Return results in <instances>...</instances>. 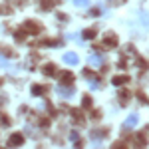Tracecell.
<instances>
[{
  "label": "cell",
  "mask_w": 149,
  "mask_h": 149,
  "mask_svg": "<svg viewBox=\"0 0 149 149\" xmlns=\"http://www.w3.org/2000/svg\"><path fill=\"white\" fill-rule=\"evenodd\" d=\"M22 143H24V135L22 133H14V135H10V139H8V145H10V147L22 145Z\"/></svg>",
  "instance_id": "obj_1"
},
{
  "label": "cell",
  "mask_w": 149,
  "mask_h": 149,
  "mask_svg": "<svg viewBox=\"0 0 149 149\" xmlns=\"http://www.w3.org/2000/svg\"><path fill=\"white\" fill-rule=\"evenodd\" d=\"M24 30H26V32H30V34H38V32H40V24L34 22V20H30V22L24 24Z\"/></svg>",
  "instance_id": "obj_2"
},
{
  "label": "cell",
  "mask_w": 149,
  "mask_h": 149,
  "mask_svg": "<svg viewBox=\"0 0 149 149\" xmlns=\"http://www.w3.org/2000/svg\"><path fill=\"white\" fill-rule=\"evenodd\" d=\"M64 62L70 64V66H76V64L80 62V58H78V54H74V52H66V54H64Z\"/></svg>",
  "instance_id": "obj_3"
},
{
  "label": "cell",
  "mask_w": 149,
  "mask_h": 149,
  "mask_svg": "<svg viewBox=\"0 0 149 149\" xmlns=\"http://www.w3.org/2000/svg\"><path fill=\"white\" fill-rule=\"evenodd\" d=\"M103 44H105L107 48H115V46H117V36H115V34H105Z\"/></svg>",
  "instance_id": "obj_4"
},
{
  "label": "cell",
  "mask_w": 149,
  "mask_h": 149,
  "mask_svg": "<svg viewBox=\"0 0 149 149\" xmlns=\"http://www.w3.org/2000/svg\"><path fill=\"white\" fill-rule=\"evenodd\" d=\"M129 76H115L113 78V86H123V84H129Z\"/></svg>",
  "instance_id": "obj_5"
},
{
  "label": "cell",
  "mask_w": 149,
  "mask_h": 149,
  "mask_svg": "<svg viewBox=\"0 0 149 149\" xmlns=\"http://www.w3.org/2000/svg\"><path fill=\"white\" fill-rule=\"evenodd\" d=\"M60 80L64 81V84H72V81H74V74H70V72H62V74H60Z\"/></svg>",
  "instance_id": "obj_6"
},
{
  "label": "cell",
  "mask_w": 149,
  "mask_h": 149,
  "mask_svg": "<svg viewBox=\"0 0 149 149\" xmlns=\"http://www.w3.org/2000/svg\"><path fill=\"white\" fill-rule=\"evenodd\" d=\"M137 121H139V117L135 113H131L129 117L125 119V127H133V125H137Z\"/></svg>",
  "instance_id": "obj_7"
},
{
  "label": "cell",
  "mask_w": 149,
  "mask_h": 149,
  "mask_svg": "<svg viewBox=\"0 0 149 149\" xmlns=\"http://www.w3.org/2000/svg\"><path fill=\"white\" fill-rule=\"evenodd\" d=\"M58 92L62 93L64 97H70V95H74V88H72V86H70V88H64V86H62V88H58Z\"/></svg>",
  "instance_id": "obj_8"
},
{
  "label": "cell",
  "mask_w": 149,
  "mask_h": 149,
  "mask_svg": "<svg viewBox=\"0 0 149 149\" xmlns=\"http://www.w3.org/2000/svg\"><path fill=\"white\" fill-rule=\"evenodd\" d=\"M42 72H44L46 76H54V74H56V66H54V64H46Z\"/></svg>",
  "instance_id": "obj_9"
},
{
  "label": "cell",
  "mask_w": 149,
  "mask_h": 149,
  "mask_svg": "<svg viewBox=\"0 0 149 149\" xmlns=\"http://www.w3.org/2000/svg\"><path fill=\"white\" fill-rule=\"evenodd\" d=\"M90 64H92V66H95V68H100V66L103 64L102 56H92V58H90Z\"/></svg>",
  "instance_id": "obj_10"
},
{
  "label": "cell",
  "mask_w": 149,
  "mask_h": 149,
  "mask_svg": "<svg viewBox=\"0 0 149 149\" xmlns=\"http://www.w3.org/2000/svg\"><path fill=\"white\" fill-rule=\"evenodd\" d=\"M103 137H105V131L93 129V133H92V139H93V141H97V139H103Z\"/></svg>",
  "instance_id": "obj_11"
},
{
  "label": "cell",
  "mask_w": 149,
  "mask_h": 149,
  "mask_svg": "<svg viewBox=\"0 0 149 149\" xmlns=\"http://www.w3.org/2000/svg\"><path fill=\"white\" fill-rule=\"evenodd\" d=\"M44 92H46L44 86H32V93H34V95H42Z\"/></svg>",
  "instance_id": "obj_12"
},
{
  "label": "cell",
  "mask_w": 149,
  "mask_h": 149,
  "mask_svg": "<svg viewBox=\"0 0 149 149\" xmlns=\"http://www.w3.org/2000/svg\"><path fill=\"white\" fill-rule=\"evenodd\" d=\"M93 36H95V30H93V28H88V30H84V38H86V40H92Z\"/></svg>",
  "instance_id": "obj_13"
},
{
  "label": "cell",
  "mask_w": 149,
  "mask_h": 149,
  "mask_svg": "<svg viewBox=\"0 0 149 149\" xmlns=\"http://www.w3.org/2000/svg\"><path fill=\"white\" fill-rule=\"evenodd\" d=\"M42 8H44V10L54 8V0H42Z\"/></svg>",
  "instance_id": "obj_14"
},
{
  "label": "cell",
  "mask_w": 149,
  "mask_h": 149,
  "mask_svg": "<svg viewBox=\"0 0 149 149\" xmlns=\"http://www.w3.org/2000/svg\"><path fill=\"white\" fill-rule=\"evenodd\" d=\"M81 105H84V107H92V97H90V95H84Z\"/></svg>",
  "instance_id": "obj_15"
},
{
  "label": "cell",
  "mask_w": 149,
  "mask_h": 149,
  "mask_svg": "<svg viewBox=\"0 0 149 149\" xmlns=\"http://www.w3.org/2000/svg\"><path fill=\"white\" fill-rule=\"evenodd\" d=\"M145 141H147V135H145V133H139L137 135V145H145Z\"/></svg>",
  "instance_id": "obj_16"
},
{
  "label": "cell",
  "mask_w": 149,
  "mask_h": 149,
  "mask_svg": "<svg viewBox=\"0 0 149 149\" xmlns=\"http://www.w3.org/2000/svg\"><path fill=\"white\" fill-rule=\"evenodd\" d=\"M24 38H26V30L22 28V30H18V32H16V40H18V42H22Z\"/></svg>",
  "instance_id": "obj_17"
},
{
  "label": "cell",
  "mask_w": 149,
  "mask_h": 149,
  "mask_svg": "<svg viewBox=\"0 0 149 149\" xmlns=\"http://www.w3.org/2000/svg\"><path fill=\"white\" fill-rule=\"evenodd\" d=\"M119 97H121V102L125 103V102H127V97H129V92H121V93H119Z\"/></svg>",
  "instance_id": "obj_18"
},
{
  "label": "cell",
  "mask_w": 149,
  "mask_h": 149,
  "mask_svg": "<svg viewBox=\"0 0 149 149\" xmlns=\"http://www.w3.org/2000/svg\"><path fill=\"white\" fill-rule=\"evenodd\" d=\"M0 52H2V54H4V56H12V50H10V48H2V50H0Z\"/></svg>",
  "instance_id": "obj_19"
},
{
  "label": "cell",
  "mask_w": 149,
  "mask_h": 149,
  "mask_svg": "<svg viewBox=\"0 0 149 149\" xmlns=\"http://www.w3.org/2000/svg\"><path fill=\"white\" fill-rule=\"evenodd\" d=\"M76 2V6H86L88 4V0H74Z\"/></svg>",
  "instance_id": "obj_20"
},
{
  "label": "cell",
  "mask_w": 149,
  "mask_h": 149,
  "mask_svg": "<svg viewBox=\"0 0 149 149\" xmlns=\"http://www.w3.org/2000/svg\"><path fill=\"white\" fill-rule=\"evenodd\" d=\"M74 115H76V119H78V121H81V119H84V117H81V111H78V109L74 111Z\"/></svg>",
  "instance_id": "obj_21"
},
{
  "label": "cell",
  "mask_w": 149,
  "mask_h": 149,
  "mask_svg": "<svg viewBox=\"0 0 149 149\" xmlns=\"http://www.w3.org/2000/svg\"><path fill=\"white\" fill-rule=\"evenodd\" d=\"M0 84H2V81H0Z\"/></svg>",
  "instance_id": "obj_22"
}]
</instances>
